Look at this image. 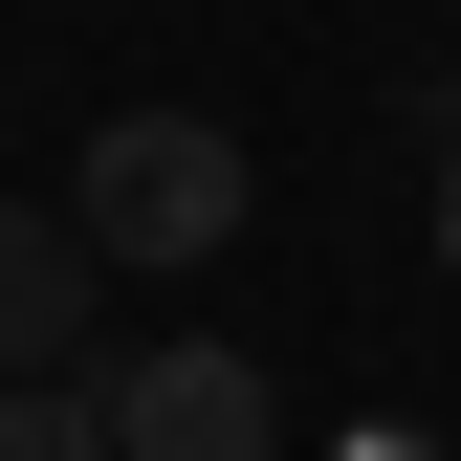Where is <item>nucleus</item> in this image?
Returning a JSON list of instances; mask_svg holds the SVG:
<instances>
[{"label":"nucleus","mask_w":461,"mask_h":461,"mask_svg":"<svg viewBox=\"0 0 461 461\" xmlns=\"http://www.w3.org/2000/svg\"><path fill=\"white\" fill-rule=\"evenodd\" d=\"M88 418H110V461H264V439H285V395H264V352L176 330V352H132Z\"/></svg>","instance_id":"nucleus-2"},{"label":"nucleus","mask_w":461,"mask_h":461,"mask_svg":"<svg viewBox=\"0 0 461 461\" xmlns=\"http://www.w3.org/2000/svg\"><path fill=\"white\" fill-rule=\"evenodd\" d=\"M0 461H110L88 395H44V374H0Z\"/></svg>","instance_id":"nucleus-4"},{"label":"nucleus","mask_w":461,"mask_h":461,"mask_svg":"<svg viewBox=\"0 0 461 461\" xmlns=\"http://www.w3.org/2000/svg\"><path fill=\"white\" fill-rule=\"evenodd\" d=\"M242 132L220 110H110L88 132V176H67V220H88V264H220L242 242Z\"/></svg>","instance_id":"nucleus-1"},{"label":"nucleus","mask_w":461,"mask_h":461,"mask_svg":"<svg viewBox=\"0 0 461 461\" xmlns=\"http://www.w3.org/2000/svg\"><path fill=\"white\" fill-rule=\"evenodd\" d=\"M439 264H461V88H439Z\"/></svg>","instance_id":"nucleus-5"},{"label":"nucleus","mask_w":461,"mask_h":461,"mask_svg":"<svg viewBox=\"0 0 461 461\" xmlns=\"http://www.w3.org/2000/svg\"><path fill=\"white\" fill-rule=\"evenodd\" d=\"M88 308H110L88 220H67V198H0V374H67V352H88Z\"/></svg>","instance_id":"nucleus-3"}]
</instances>
